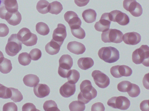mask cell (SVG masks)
I'll return each mask as SVG.
<instances>
[{
  "mask_svg": "<svg viewBox=\"0 0 149 111\" xmlns=\"http://www.w3.org/2000/svg\"><path fill=\"white\" fill-rule=\"evenodd\" d=\"M9 29L7 25L4 23H0V37L6 36L9 33Z\"/></svg>",
  "mask_w": 149,
  "mask_h": 111,
  "instance_id": "60d3db41",
  "label": "cell"
},
{
  "mask_svg": "<svg viewBox=\"0 0 149 111\" xmlns=\"http://www.w3.org/2000/svg\"><path fill=\"white\" fill-rule=\"evenodd\" d=\"M49 2L46 0H40L37 3L36 8L40 13L46 14L49 12Z\"/></svg>",
  "mask_w": 149,
  "mask_h": 111,
  "instance_id": "83f0119b",
  "label": "cell"
},
{
  "mask_svg": "<svg viewBox=\"0 0 149 111\" xmlns=\"http://www.w3.org/2000/svg\"><path fill=\"white\" fill-rule=\"evenodd\" d=\"M92 76L95 84L99 88H105L109 84V77L99 70L94 71L92 73Z\"/></svg>",
  "mask_w": 149,
  "mask_h": 111,
  "instance_id": "30bf717a",
  "label": "cell"
},
{
  "mask_svg": "<svg viewBox=\"0 0 149 111\" xmlns=\"http://www.w3.org/2000/svg\"><path fill=\"white\" fill-rule=\"evenodd\" d=\"M127 92L130 97H135L140 94V90L138 86L136 84L132 83L131 86Z\"/></svg>",
  "mask_w": 149,
  "mask_h": 111,
  "instance_id": "d590c367",
  "label": "cell"
},
{
  "mask_svg": "<svg viewBox=\"0 0 149 111\" xmlns=\"http://www.w3.org/2000/svg\"><path fill=\"white\" fill-rule=\"evenodd\" d=\"M80 77L79 72L77 70L72 69L69 71L66 78L69 82L75 84L79 80Z\"/></svg>",
  "mask_w": 149,
  "mask_h": 111,
  "instance_id": "f1b7e54d",
  "label": "cell"
},
{
  "mask_svg": "<svg viewBox=\"0 0 149 111\" xmlns=\"http://www.w3.org/2000/svg\"><path fill=\"white\" fill-rule=\"evenodd\" d=\"M61 46L52 39L45 45V48L46 52L51 55H54L58 53Z\"/></svg>",
  "mask_w": 149,
  "mask_h": 111,
  "instance_id": "ffe728a7",
  "label": "cell"
},
{
  "mask_svg": "<svg viewBox=\"0 0 149 111\" xmlns=\"http://www.w3.org/2000/svg\"><path fill=\"white\" fill-rule=\"evenodd\" d=\"M4 5L6 9L10 12H17L18 8L17 0H4Z\"/></svg>",
  "mask_w": 149,
  "mask_h": 111,
  "instance_id": "4316f807",
  "label": "cell"
},
{
  "mask_svg": "<svg viewBox=\"0 0 149 111\" xmlns=\"http://www.w3.org/2000/svg\"><path fill=\"white\" fill-rule=\"evenodd\" d=\"M24 84L27 86L33 87L40 82L39 78L35 75L29 74L25 75L23 78Z\"/></svg>",
  "mask_w": 149,
  "mask_h": 111,
  "instance_id": "7402d4cb",
  "label": "cell"
},
{
  "mask_svg": "<svg viewBox=\"0 0 149 111\" xmlns=\"http://www.w3.org/2000/svg\"><path fill=\"white\" fill-rule=\"evenodd\" d=\"M43 108L45 111H60L55 102L51 100L45 101L43 104Z\"/></svg>",
  "mask_w": 149,
  "mask_h": 111,
  "instance_id": "1f68e13d",
  "label": "cell"
},
{
  "mask_svg": "<svg viewBox=\"0 0 149 111\" xmlns=\"http://www.w3.org/2000/svg\"><path fill=\"white\" fill-rule=\"evenodd\" d=\"M18 39L27 46H31L37 42L38 38L35 34L32 33L29 29L23 27L17 34Z\"/></svg>",
  "mask_w": 149,
  "mask_h": 111,
  "instance_id": "277c9868",
  "label": "cell"
},
{
  "mask_svg": "<svg viewBox=\"0 0 149 111\" xmlns=\"http://www.w3.org/2000/svg\"><path fill=\"white\" fill-rule=\"evenodd\" d=\"M3 111H17V107L13 102L7 103L4 105L3 108Z\"/></svg>",
  "mask_w": 149,
  "mask_h": 111,
  "instance_id": "ab89813d",
  "label": "cell"
},
{
  "mask_svg": "<svg viewBox=\"0 0 149 111\" xmlns=\"http://www.w3.org/2000/svg\"><path fill=\"white\" fill-rule=\"evenodd\" d=\"M148 100H144L140 104V107L141 110L142 111H148L149 110Z\"/></svg>",
  "mask_w": 149,
  "mask_h": 111,
  "instance_id": "ee69618b",
  "label": "cell"
},
{
  "mask_svg": "<svg viewBox=\"0 0 149 111\" xmlns=\"http://www.w3.org/2000/svg\"><path fill=\"white\" fill-rule=\"evenodd\" d=\"M4 55L2 52L0 51V61L4 58Z\"/></svg>",
  "mask_w": 149,
  "mask_h": 111,
  "instance_id": "7dc6e473",
  "label": "cell"
},
{
  "mask_svg": "<svg viewBox=\"0 0 149 111\" xmlns=\"http://www.w3.org/2000/svg\"><path fill=\"white\" fill-rule=\"evenodd\" d=\"M111 21L110 20L109 13L102 14L100 20L96 23L94 27L97 31L104 32L109 29Z\"/></svg>",
  "mask_w": 149,
  "mask_h": 111,
  "instance_id": "4fadbf2b",
  "label": "cell"
},
{
  "mask_svg": "<svg viewBox=\"0 0 149 111\" xmlns=\"http://www.w3.org/2000/svg\"><path fill=\"white\" fill-rule=\"evenodd\" d=\"M49 12L57 15L61 12L63 9L62 5L59 2L55 1L49 3Z\"/></svg>",
  "mask_w": 149,
  "mask_h": 111,
  "instance_id": "484cf974",
  "label": "cell"
},
{
  "mask_svg": "<svg viewBox=\"0 0 149 111\" xmlns=\"http://www.w3.org/2000/svg\"><path fill=\"white\" fill-rule=\"evenodd\" d=\"M94 64V62L93 60L89 57L81 58L77 61L78 66L83 70H86L91 68Z\"/></svg>",
  "mask_w": 149,
  "mask_h": 111,
  "instance_id": "44dd1931",
  "label": "cell"
},
{
  "mask_svg": "<svg viewBox=\"0 0 149 111\" xmlns=\"http://www.w3.org/2000/svg\"><path fill=\"white\" fill-rule=\"evenodd\" d=\"M33 92L37 97L42 98L48 95L50 92V89L46 84H38L34 86Z\"/></svg>",
  "mask_w": 149,
  "mask_h": 111,
  "instance_id": "ac0fdd59",
  "label": "cell"
},
{
  "mask_svg": "<svg viewBox=\"0 0 149 111\" xmlns=\"http://www.w3.org/2000/svg\"><path fill=\"white\" fill-rule=\"evenodd\" d=\"M0 18L6 20L10 25L15 26L20 23L22 20V16L17 11L14 12L7 11L4 5L0 7Z\"/></svg>",
  "mask_w": 149,
  "mask_h": 111,
  "instance_id": "52a82bcc",
  "label": "cell"
},
{
  "mask_svg": "<svg viewBox=\"0 0 149 111\" xmlns=\"http://www.w3.org/2000/svg\"><path fill=\"white\" fill-rule=\"evenodd\" d=\"M123 40L126 44L134 45L141 41V36L139 33L136 32H128L124 34Z\"/></svg>",
  "mask_w": 149,
  "mask_h": 111,
  "instance_id": "5bb4252c",
  "label": "cell"
},
{
  "mask_svg": "<svg viewBox=\"0 0 149 111\" xmlns=\"http://www.w3.org/2000/svg\"><path fill=\"white\" fill-rule=\"evenodd\" d=\"M66 36L65 26L62 24H58L57 27L53 31L52 39L61 46Z\"/></svg>",
  "mask_w": 149,
  "mask_h": 111,
  "instance_id": "7c38bea8",
  "label": "cell"
},
{
  "mask_svg": "<svg viewBox=\"0 0 149 111\" xmlns=\"http://www.w3.org/2000/svg\"><path fill=\"white\" fill-rule=\"evenodd\" d=\"M64 18L65 20L68 23L70 27L75 25L81 26V20L77 14L73 11L67 12L64 15Z\"/></svg>",
  "mask_w": 149,
  "mask_h": 111,
  "instance_id": "e0dca14e",
  "label": "cell"
},
{
  "mask_svg": "<svg viewBox=\"0 0 149 111\" xmlns=\"http://www.w3.org/2000/svg\"><path fill=\"white\" fill-rule=\"evenodd\" d=\"M36 28L38 33L43 36L47 35L50 31L47 25L43 22L38 23L36 25Z\"/></svg>",
  "mask_w": 149,
  "mask_h": 111,
  "instance_id": "f546056e",
  "label": "cell"
},
{
  "mask_svg": "<svg viewBox=\"0 0 149 111\" xmlns=\"http://www.w3.org/2000/svg\"><path fill=\"white\" fill-rule=\"evenodd\" d=\"M29 55L30 58L32 60H37L41 57L42 53L39 49L35 48L31 50L29 52Z\"/></svg>",
  "mask_w": 149,
  "mask_h": 111,
  "instance_id": "f35d334b",
  "label": "cell"
},
{
  "mask_svg": "<svg viewBox=\"0 0 149 111\" xmlns=\"http://www.w3.org/2000/svg\"><path fill=\"white\" fill-rule=\"evenodd\" d=\"M149 73L146 74L144 76L143 79V84L144 87L146 89H149L148 82Z\"/></svg>",
  "mask_w": 149,
  "mask_h": 111,
  "instance_id": "bcb514c9",
  "label": "cell"
},
{
  "mask_svg": "<svg viewBox=\"0 0 149 111\" xmlns=\"http://www.w3.org/2000/svg\"><path fill=\"white\" fill-rule=\"evenodd\" d=\"M22 43L19 40L16 34H11L8 38L5 47V51L8 55L14 56L16 55L22 48Z\"/></svg>",
  "mask_w": 149,
  "mask_h": 111,
  "instance_id": "5b68a950",
  "label": "cell"
},
{
  "mask_svg": "<svg viewBox=\"0 0 149 111\" xmlns=\"http://www.w3.org/2000/svg\"><path fill=\"white\" fill-rule=\"evenodd\" d=\"M107 104L113 108L124 110L129 108L130 102L129 99L125 96L113 97L108 100Z\"/></svg>",
  "mask_w": 149,
  "mask_h": 111,
  "instance_id": "ba28073f",
  "label": "cell"
},
{
  "mask_svg": "<svg viewBox=\"0 0 149 111\" xmlns=\"http://www.w3.org/2000/svg\"><path fill=\"white\" fill-rule=\"evenodd\" d=\"M132 59L136 64L142 63L146 66H149V47L147 45H142L136 49L132 53Z\"/></svg>",
  "mask_w": 149,
  "mask_h": 111,
  "instance_id": "7a4b0ae2",
  "label": "cell"
},
{
  "mask_svg": "<svg viewBox=\"0 0 149 111\" xmlns=\"http://www.w3.org/2000/svg\"><path fill=\"white\" fill-rule=\"evenodd\" d=\"M118 69L120 77L129 76L132 75V72L131 69L125 65H118Z\"/></svg>",
  "mask_w": 149,
  "mask_h": 111,
  "instance_id": "d6a6232c",
  "label": "cell"
},
{
  "mask_svg": "<svg viewBox=\"0 0 149 111\" xmlns=\"http://www.w3.org/2000/svg\"><path fill=\"white\" fill-rule=\"evenodd\" d=\"M59 67L67 70H70L73 64L72 58L68 54L61 56L59 60Z\"/></svg>",
  "mask_w": 149,
  "mask_h": 111,
  "instance_id": "d6986e66",
  "label": "cell"
},
{
  "mask_svg": "<svg viewBox=\"0 0 149 111\" xmlns=\"http://www.w3.org/2000/svg\"><path fill=\"white\" fill-rule=\"evenodd\" d=\"M4 0H0V7L4 5Z\"/></svg>",
  "mask_w": 149,
  "mask_h": 111,
  "instance_id": "c3c4849f",
  "label": "cell"
},
{
  "mask_svg": "<svg viewBox=\"0 0 149 111\" xmlns=\"http://www.w3.org/2000/svg\"><path fill=\"white\" fill-rule=\"evenodd\" d=\"M81 92L77 97L79 102L85 104L88 103L97 96V92L89 80L83 81L80 86Z\"/></svg>",
  "mask_w": 149,
  "mask_h": 111,
  "instance_id": "6da1fadb",
  "label": "cell"
},
{
  "mask_svg": "<svg viewBox=\"0 0 149 111\" xmlns=\"http://www.w3.org/2000/svg\"><path fill=\"white\" fill-rule=\"evenodd\" d=\"M10 98L15 102L21 101L23 99V96L21 92L17 89L10 87Z\"/></svg>",
  "mask_w": 149,
  "mask_h": 111,
  "instance_id": "4dcf8cb0",
  "label": "cell"
},
{
  "mask_svg": "<svg viewBox=\"0 0 149 111\" xmlns=\"http://www.w3.org/2000/svg\"><path fill=\"white\" fill-rule=\"evenodd\" d=\"M123 35V33L120 30L110 29L102 33L101 39L105 43H119L122 42Z\"/></svg>",
  "mask_w": 149,
  "mask_h": 111,
  "instance_id": "8992f818",
  "label": "cell"
},
{
  "mask_svg": "<svg viewBox=\"0 0 149 111\" xmlns=\"http://www.w3.org/2000/svg\"><path fill=\"white\" fill-rule=\"evenodd\" d=\"M123 6L125 9L134 16L139 17L142 14L141 6L136 0H124Z\"/></svg>",
  "mask_w": 149,
  "mask_h": 111,
  "instance_id": "9c48e42d",
  "label": "cell"
},
{
  "mask_svg": "<svg viewBox=\"0 0 149 111\" xmlns=\"http://www.w3.org/2000/svg\"><path fill=\"white\" fill-rule=\"evenodd\" d=\"M67 49L70 52L76 55L83 54L86 49L83 44L75 41L69 42L67 45Z\"/></svg>",
  "mask_w": 149,
  "mask_h": 111,
  "instance_id": "2e32d148",
  "label": "cell"
},
{
  "mask_svg": "<svg viewBox=\"0 0 149 111\" xmlns=\"http://www.w3.org/2000/svg\"><path fill=\"white\" fill-rule=\"evenodd\" d=\"M131 83L128 81H123L119 83L117 85L118 90L122 92H127L131 85Z\"/></svg>",
  "mask_w": 149,
  "mask_h": 111,
  "instance_id": "74e56055",
  "label": "cell"
},
{
  "mask_svg": "<svg viewBox=\"0 0 149 111\" xmlns=\"http://www.w3.org/2000/svg\"><path fill=\"white\" fill-rule=\"evenodd\" d=\"M98 54L101 59L110 63L116 62L120 57L119 51L111 46L101 48L98 51Z\"/></svg>",
  "mask_w": 149,
  "mask_h": 111,
  "instance_id": "3957f363",
  "label": "cell"
},
{
  "mask_svg": "<svg viewBox=\"0 0 149 111\" xmlns=\"http://www.w3.org/2000/svg\"><path fill=\"white\" fill-rule=\"evenodd\" d=\"M22 111H38L35 106L32 103H27L24 104L22 108Z\"/></svg>",
  "mask_w": 149,
  "mask_h": 111,
  "instance_id": "7bdbcfd3",
  "label": "cell"
},
{
  "mask_svg": "<svg viewBox=\"0 0 149 111\" xmlns=\"http://www.w3.org/2000/svg\"><path fill=\"white\" fill-rule=\"evenodd\" d=\"M97 13L95 11L89 9L84 11L82 13V17L84 21L87 23H92L96 19Z\"/></svg>",
  "mask_w": 149,
  "mask_h": 111,
  "instance_id": "603a6c76",
  "label": "cell"
},
{
  "mask_svg": "<svg viewBox=\"0 0 149 111\" xmlns=\"http://www.w3.org/2000/svg\"><path fill=\"white\" fill-rule=\"evenodd\" d=\"M18 61L21 65L25 66L29 65L31 60L29 54L27 52H22L18 57Z\"/></svg>",
  "mask_w": 149,
  "mask_h": 111,
  "instance_id": "e575fe53",
  "label": "cell"
},
{
  "mask_svg": "<svg viewBox=\"0 0 149 111\" xmlns=\"http://www.w3.org/2000/svg\"><path fill=\"white\" fill-rule=\"evenodd\" d=\"M76 85L67 82L61 86L59 89L61 95L65 98L70 97L73 95L76 91Z\"/></svg>",
  "mask_w": 149,
  "mask_h": 111,
  "instance_id": "9a60e30c",
  "label": "cell"
},
{
  "mask_svg": "<svg viewBox=\"0 0 149 111\" xmlns=\"http://www.w3.org/2000/svg\"><path fill=\"white\" fill-rule=\"evenodd\" d=\"M70 28L72 34L75 37L81 39L85 38L86 36L85 32L80 26L75 25L70 27Z\"/></svg>",
  "mask_w": 149,
  "mask_h": 111,
  "instance_id": "d4e9b609",
  "label": "cell"
},
{
  "mask_svg": "<svg viewBox=\"0 0 149 111\" xmlns=\"http://www.w3.org/2000/svg\"><path fill=\"white\" fill-rule=\"evenodd\" d=\"M69 107L71 111H83L85 109V106L78 101H75L70 104Z\"/></svg>",
  "mask_w": 149,
  "mask_h": 111,
  "instance_id": "836d02e7",
  "label": "cell"
},
{
  "mask_svg": "<svg viewBox=\"0 0 149 111\" xmlns=\"http://www.w3.org/2000/svg\"><path fill=\"white\" fill-rule=\"evenodd\" d=\"M10 88L7 87L0 84V98L4 99L10 98Z\"/></svg>",
  "mask_w": 149,
  "mask_h": 111,
  "instance_id": "8d00e7d4",
  "label": "cell"
},
{
  "mask_svg": "<svg viewBox=\"0 0 149 111\" xmlns=\"http://www.w3.org/2000/svg\"><path fill=\"white\" fill-rule=\"evenodd\" d=\"M12 69V64L10 60L4 57L0 61V71L2 73H8Z\"/></svg>",
  "mask_w": 149,
  "mask_h": 111,
  "instance_id": "cb8c5ba5",
  "label": "cell"
},
{
  "mask_svg": "<svg viewBox=\"0 0 149 111\" xmlns=\"http://www.w3.org/2000/svg\"><path fill=\"white\" fill-rule=\"evenodd\" d=\"M109 16L111 21L116 22L121 25H125L130 22L129 16L125 13L121 11L115 10L109 13Z\"/></svg>",
  "mask_w": 149,
  "mask_h": 111,
  "instance_id": "8fae6325",
  "label": "cell"
},
{
  "mask_svg": "<svg viewBox=\"0 0 149 111\" xmlns=\"http://www.w3.org/2000/svg\"><path fill=\"white\" fill-rule=\"evenodd\" d=\"M104 110L105 107L104 105L100 102H97L94 103L92 105L91 108L92 111H104Z\"/></svg>",
  "mask_w": 149,
  "mask_h": 111,
  "instance_id": "b9f144b4",
  "label": "cell"
},
{
  "mask_svg": "<svg viewBox=\"0 0 149 111\" xmlns=\"http://www.w3.org/2000/svg\"><path fill=\"white\" fill-rule=\"evenodd\" d=\"M90 0H74L75 3L78 6L81 7L86 5Z\"/></svg>",
  "mask_w": 149,
  "mask_h": 111,
  "instance_id": "f6af8a7d",
  "label": "cell"
}]
</instances>
